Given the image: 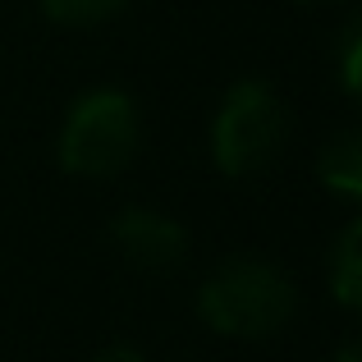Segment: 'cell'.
<instances>
[{
    "label": "cell",
    "mask_w": 362,
    "mask_h": 362,
    "mask_svg": "<svg viewBox=\"0 0 362 362\" xmlns=\"http://www.w3.org/2000/svg\"><path fill=\"white\" fill-rule=\"evenodd\" d=\"M142 142L138 101L124 88H88L60 119L55 160L74 179H110L129 170Z\"/></svg>",
    "instance_id": "obj_2"
},
{
    "label": "cell",
    "mask_w": 362,
    "mask_h": 362,
    "mask_svg": "<svg viewBox=\"0 0 362 362\" xmlns=\"http://www.w3.org/2000/svg\"><path fill=\"white\" fill-rule=\"evenodd\" d=\"M92 362H147V354H142L138 344H129V339H115V344L97 349V354H92Z\"/></svg>",
    "instance_id": "obj_9"
},
{
    "label": "cell",
    "mask_w": 362,
    "mask_h": 362,
    "mask_svg": "<svg viewBox=\"0 0 362 362\" xmlns=\"http://www.w3.org/2000/svg\"><path fill=\"white\" fill-rule=\"evenodd\" d=\"M317 179L339 197H362V138L358 133H339L335 142H326V151L317 156Z\"/></svg>",
    "instance_id": "obj_6"
},
{
    "label": "cell",
    "mask_w": 362,
    "mask_h": 362,
    "mask_svg": "<svg viewBox=\"0 0 362 362\" xmlns=\"http://www.w3.org/2000/svg\"><path fill=\"white\" fill-rule=\"evenodd\" d=\"M326 280H330V293L344 312H358L362 303V225L349 221L339 230L335 247H330V266H326Z\"/></svg>",
    "instance_id": "obj_5"
},
{
    "label": "cell",
    "mask_w": 362,
    "mask_h": 362,
    "mask_svg": "<svg viewBox=\"0 0 362 362\" xmlns=\"http://www.w3.org/2000/svg\"><path fill=\"white\" fill-rule=\"evenodd\" d=\"M298 312V289L280 266L262 257H234L216 266L197 289V317L225 339H271Z\"/></svg>",
    "instance_id": "obj_1"
},
{
    "label": "cell",
    "mask_w": 362,
    "mask_h": 362,
    "mask_svg": "<svg viewBox=\"0 0 362 362\" xmlns=\"http://www.w3.org/2000/svg\"><path fill=\"white\" fill-rule=\"evenodd\" d=\"M339 83H344L349 97H358L362 88V28L349 23L344 37H339Z\"/></svg>",
    "instance_id": "obj_8"
},
{
    "label": "cell",
    "mask_w": 362,
    "mask_h": 362,
    "mask_svg": "<svg viewBox=\"0 0 362 362\" xmlns=\"http://www.w3.org/2000/svg\"><path fill=\"white\" fill-rule=\"evenodd\" d=\"M110 243L142 275H170L188 262V230L156 206H124L110 221Z\"/></svg>",
    "instance_id": "obj_4"
},
{
    "label": "cell",
    "mask_w": 362,
    "mask_h": 362,
    "mask_svg": "<svg viewBox=\"0 0 362 362\" xmlns=\"http://www.w3.org/2000/svg\"><path fill=\"white\" fill-rule=\"evenodd\" d=\"M335 362H362V349L354 344V339H349V344H344V349L335 354Z\"/></svg>",
    "instance_id": "obj_10"
},
{
    "label": "cell",
    "mask_w": 362,
    "mask_h": 362,
    "mask_svg": "<svg viewBox=\"0 0 362 362\" xmlns=\"http://www.w3.org/2000/svg\"><path fill=\"white\" fill-rule=\"evenodd\" d=\"M289 138V115L271 83L239 78L221 97L211 119V160L225 179H252L280 156Z\"/></svg>",
    "instance_id": "obj_3"
},
{
    "label": "cell",
    "mask_w": 362,
    "mask_h": 362,
    "mask_svg": "<svg viewBox=\"0 0 362 362\" xmlns=\"http://www.w3.org/2000/svg\"><path fill=\"white\" fill-rule=\"evenodd\" d=\"M129 0H42L46 18L60 28H97L106 18H115Z\"/></svg>",
    "instance_id": "obj_7"
},
{
    "label": "cell",
    "mask_w": 362,
    "mask_h": 362,
    "mask_svg": "<svg viewBox=\"0 0 362 362\" xmlns=\"http://www.w3.org/2000/svg\"><path fill=\"white\" fill-rule=\"evenodd\" d=\"M293 5H344V0H293Z\"/></svg>",
    "instance_id": "obj_11"
}]
</instances>
